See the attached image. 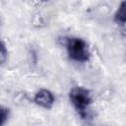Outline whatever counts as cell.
I'll return each instance as SVG.
<instances>
[{
    "mask_svg": "<svg viewBox=\"0 0 126 126\" xmlns=\"http://www.w3.org/2000/svg\"><path fill=\"white\" fill-rule=\"evenodd\" d=\"M41 1H47V0H41Z\"/></svg>",
    "mask_w": 126,
    "mask_h": 126,
    "instance_id": "52a82bcc",
    "label": "cell"
},
{
    "mask_svg": "<svg viewBox=\"0 0 126 126\" xmlns=\"http://www.w3.org/2000/svg\"><path fill=\"white\" fill-rule=\"evenodd\" d=\"M8 116H9L8 109L0 105V125L4 124L6 122V120L8 119Z\"/></svg>",
    "mask_w": 126,
    "mask_h": 126,
    "instance_id": "8992f818",
    "label": "cell"
},
{
    "mask_svg": "<svg viewBox=\"0 0 126 126\" xmlns=\"http://www.w3.org/2000/svg\"><path fill=\"white\" fill-rule=\"evenodd\" d=\"M7 56H8V52H7L6 46H5V44L0 40V65L3 64V63L6 61Z\"/></svg>",
    "mask_w": 126,
    "mask_h": 126,
    "instance_id": "5b68a950",
    "label": "cell"
},
{
    "mask_svg": "<svg viewBox=\"0 0 126 126\" xmlns=\"http://www.w3.org/2000/svg\"><path fill=\"white\" fill-rule=\"evenodd\" d=\"M69 99L79 115L83 119H87L90 115V107L93 102L90 91L83 87H74L70 90Z\"/></svg>",
    "mask_w": 126,
    "mask_h": 126,
    "instance_id": "6da1fadb",
    "label": "cell"
},
{
    "mask_svg": "<svg viewBox=\"0 0 126 126\" xmlns=\"http://www.w3.org/2000/svg\"><path fill=\"white\" fill-rule=\"evenodd\" d=\"M66 50L69 58L75 62H88L91 58V51L88 43L81 37L72 36L66 40Z\"/></svg>",
    "mask_w": 126,
    "mask_h": 126,
    "instance_id": "7a4b0ae2",
    "label": "cell"
},
{
    "mask_svg": "<svg viewBox=\"0 0 126 126\" xmlns=\"http://www.w3.org/2000/svg\"><path fill=\"white\" fill-rule=\"evenodd\" d=\"M114 21L118 26L122 28L125 27V3L124 1L121 2L118 9L116 10V13L114 15Z\"/></svg>",
    "mask_w": 126,
    "mask_h": 126,
    "instance_id": "277c9868",
    "label": "cell"
},
{
    "mask_svg": "<svg viewBox=\"0 0 126 126\" xmlns=\"http://www.w3.org/2000/svg\"><path fill=\"white\" fill-rule=\"evenodd\" d=\"M33 101L38 106L45 108V109H49L53 106L55 98H54L53 94L50 91L45 90V89H41L35 93L34 97H33Z\"/></svg>",
    "mask_w": 126,
    "mask_h": 126,
    "instance_id": "3957f363",
    "label": "cell"
}]
</instances>
